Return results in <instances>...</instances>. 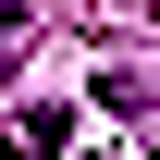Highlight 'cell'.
Segmentation results:
<instances>
[{
	"instance_id": "6da1fadb",
	"label": "cell",
	"mask_w": 160,
	"mask_h": 160,
	"mask_svg": "<svg viewBox=\"0 0 160 160\" xmlns=\"http://www.w3.org/2000/svg\"><path fill=\"white\" fill-rule=\"evenodd\" d=\"M12 37H25V0H0V62H12Z\"/></svg>"
}]
</instances>
